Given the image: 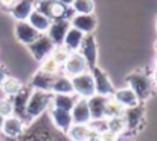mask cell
<instances>
[{
    "label": "cell",
    "instance_id": "6da1fadb",
    "mask_svg": "<svg viewBox=\"0 0 157 141\" xmlns=\"http://www.w3.org/2000/svg\"><path fill=\"white\" fill-rule=\"evenodd\" d=\"M17 140L18 141H70L66 137V134H63L58 129H55L53 125L49 126L48 123H44V120H41L38 123H34V126H31L28 131L25 129V132Z\"/></svg>",
    "mask_w": 157,
    "mask_h": 141
},
{
    "label": "cell",
    "instance_id": "7a4b0ae2",
    "mask_svg": "<svg viewBox=\"0 0 157 141\" xmlns=\"http://www.w3.org/2000/svg\"><path fill=\"white\" fill-rule=\"evenodd\" d=\"M51 102H52V93L32 90L26 105V125H31L32 121L40 118L51 108Z\"/></svg>",
    "mask_w": 157,
    "mask_h": 141
},
{
    "label": "cell",
    "instance_id": "3957f363",
    "mask_svg": "<svg viewBox=\"0 0 157 141\" xmlns=\"http://www.w3.org/2000/svg\"><path fill=\"white\" fill-rule=\"evenodd\" d=\"M127 84L128 87L134 91V94L137 96V99L140 102H145L147 99H150V96L153 94L156 85H154V81H153V76L137 70V71H133L131 74L127 76Z\"/></svg>",
    "mask_w": 157,
    "mask_h": 141
},
{
    "label": "cell",
    "instance_id": "277c9868",
    "mask_svg": "<svg viewBox=\"0 0 157 141\" xmlns=\"http://www.w3.org/2000/svg\"><path fill=\"white\" fill-rule=\"evenodd\" d=\"M144 115H145V106H144L142 102L137 103L136 106L125 108L124 109V114H122V118L125 121V132L136 134L142 128Z\"/></svg>",
    "mask_w": 157,
    "mask_h": 141
},
{
    "label": "cell",
    "instance_id": "5b68a950",
    "mask_svg": "<svg viewBox=\"0 0 157 141\" xmlns=\"http://www.w3.org/2000/svg\"><path fill=\"white\" fill-rule=\"evenodd\" d=\"M70 81H72V87H73V94H76L78 97L89 99L93 94H96L95 81H93V76L89 70L81 73V74H76V76L70 78Z\"/></svg>",
    "mask_w": 157,
    "mask_h": 141
},
{
    "label": "cell",
    "instance_id": "8992f818",
    "mask_svg": "<svg viewBox=\"0 0 157 141\" xmlns=\"http://www.w3.org/2000/svg\"><path fill=\"white\" fill-rule=\"evenodd\" d=\"M63 68V74L67 78H73L76 74H81L84 71L89 70V65L84 59V56L79 52H70L67 59L64 61V64L61 65Z\"/></svg>",
    "mask_w": 157,
    "mask_h": 141
},
{
    "label": "cell",
    "instance_id": "52a82bcc",
    "mask_svg": "<svg viewBox=\"0 0 157 141\" xmlns=\"http://www.w3.org/2000/svg\"><path fill=\"white\" fill-rule=\"evenodd\" d=\"M35 9L40 11L41 14H44L46 17H49L51 20H59V18H69L67 17V9L64 5H61L56 0H41L37 2Z\"/></svg>",
    "mask_w": 157,
    "mask_h": 141
},
{
    "label": "cell",
    "instance_id": "ba28073f",
    "mask_svg": "<svg viewBox=\"0 0 157 141\" xmlns=\"http://www.w3.org/2000/svg\"><path fill=\"white\" fill-rule=\"evenodd\" d=\"M89 71L92 73L93 76V81H95V91L99 96H105V97H111L114 93V87L110 81V78L107 76V73L102 71L98 65L89 68Z\"/></svg>",
    "mask_w": 157,
    "mask_h": 141
},
{
    "label": "cell",
    "instance_id": "9c48e42d",
    "mask_svg": "<svg viewBox=\"0 0 157 141\" xmlns=\"http://www.w3.org/2000/svg\"><path fill=\"white\" fill-rule=\"evenodd\" d=\"M29 52H31V55L34 56V59L35 61H43L46 56H49L51 55V52L53 50V43L51 41V38L46 35V34H40L38 35V38L34 41V43H31L29 44Z\"/></svg>",
    "mask_w": 157,
    "mask_h": 141
},
{
    "label": "cell",
    "instance_id": "30bf717a",
    "mask_svg": "<svg viewBox=\"0 0 157 141\" xmlns=\"http://www.w3.org/2000/svg\"><path fill=\"white\" fill-rule=\"evenodd\" d=\"M31 91L32 88L28 85L18 91L15 96L11 97V102H12V115L21 118L26 125V105H28V100H29V96H31Z\"/></svg>",
    "mask_w": 157,
    "mask_h": 141
},
{
    "label": "cell",
    "instance_id": "8fae6325",
    "mask_svg": "<svg viewBox=\"0 0 157 141\" xmlns=\"http://www.w3.org/2000/svg\"><path fill=\"white\" fill-rule=\"evenodd\" d=\"M69 20H70V26L82 32L84 35L93 34V31L98 26V20L93 14H73Z\"/></svg>",
    "mask_w": 157,
    "mask_h": 141
},
{
    "label": "cell",
    "instance_id": "7c38bea8",
    "mask_svg": "<svg viewBox=\"0 0 157 141\" xmlns=\"http://www.w3.org/2000/svg\"><path fill=\"white\" fill-rule=\"evenodd\" d=\"M70 29V20L69 18H59V20H52L46 35L51 38L53 46H63L64 37L67 31Z\"/></svg>",
    "mask_w": 157,
    "mask_h": 141
},
{
    "label": "cell",
    "instance_id": "4fadbf2b",
    "mask_svg": "<svg viewBox=\"0 0 157 141\" xmlns=\"http://www.w3.org/2000/svg\"><path fill=\"white\" fill-rule=\"evenodd\" d=\"M26 129V125L21 118L15 117V115H8L3 120V126H2V134L9 138V140H17Z\"/></svg>",
    "mask_w": 157,
    "mask_h": 141
},
{
    "label": "cell",
    "instance_id": "5bb4252c",
    "mask_svg": "<svg viewBox=\"0 0 157 141\" xmlns=\"http://www.w3.org/2000/svg\"><path fill=\"white\" fill-rule=\"evenodd\" d=\"M14 35H15V40L20 44L29 46L31 43H34L38 38L40 34L28 21H17L15 23V27H14Z\"/></svg>",
    "mask_w": 157,
    "mask_h": 141
},
{
    "label": "cell",
    "instance_id": "9a60e30c",
    "mask_svg": "<svg viewBox=\"0 0 157 141\" xmlns=\"http://www.w3.org/2000/svg\"><path fill=\"white\" fill-rule=\"evenodd\" d=\"M78 52L84 56L89 68H92V67L96 65V61H98V47H96V40H95V37L92 34H89V35L84 37L82 44H81Z\"/></svg>",
    "mask_w": 157,
    "mask_h": 141
},
{
    "label": "cell",
    "instance_id": "2e32d148",
    "mask_svg": "<svg viewBox=\"0 0 157 141\" xmlns=\"http://www.w3.org/2000/svg\"><path fill=\"white\" fill-rule=\"evenodd\" d=\"M35 5L37 0H15V3L9 8V12L15 21H26L35 9Z\"/></svg>",
    "mask_w": 157,
    "mask_h": 141
},
{
    "label": "cell",
    "instance_id": "e0dca14e",
    "mask_svg": "<svg viewBox=\"0 0 157 141\" xmlns=\"http://www.w3.org/2000/svg\"><path fill=\"white\" fill-rule=\"evenodd\" d=\"M49 115H51V121H52V125L55 126V129H58L63 134H66L69 131V128L73 125L72 115H70L69 111H63V109H58V108L51 106Z\"/></svg>",
    "mask_w": 157,
    "mask_h": 141
},
{
    "label": "cell",
    "instance_id": "ac0fdd59",
    "mask_svg": "<svg viewBox=\"0 0 157 141\" xmlns=\"http://www.w3.org/2000/svg\"><path fill=\"white\" fill-rule=\"evenodd\" d=\"M70 115H72V121L75 125H87L92 120L90 109H89V105H87V99L78 97L76 103L73 105V108L70 111Z\"/></svg>",
    "mask_w": 157,
    "mask_h": 141
},
{
    "label": "cell",
    "instance_id": "d6986e66",
    "mask_svg": "<svg viewBox=\"0 0 157 141\" xmlns=\"http://www.w3.org/2000/svg\"><path fill=\"white\" fill-rule=\"evenodd\" d=\"M66 135L70 141H93L95 138H98V134L93 132L89 128V125H75V123L69 128Z\"/></svg>",
    "mask_w": 157,
    "mask_h": 141
},
{
    "label": "cell",
    "instance_id": "ffe728a7",
    "mask_svg": "<svg viewBox=\"0 0 157 141\" xmlns=\"http://www.w3.org/2000/svg\"><path fill=\"white\" fill-rule=\"evenodd\" d=\"M108 97L99 96V94H93L92 97L87 99V105L90 109V117L92 120H98V118H105V105H107Z\"/></svg>",
    "mask_w": 157,
    "mask_h": 141
},
{
    "label": "cell",
    "instance_id": "44dd1931",
    "mask_svg": "<svg viewBox=\"0 0 157 141\" xmlns=\"http://www.w3.org/2000/svg\"><path fill=\"white\" fill-rule=\"evenodd\" d=\"M119 105H122L124 108H131L136 106L137 103H140V100L137 99V96L134 94V91L127 87V88H121V90H114V93L111 96Z\"/></svg>",
    "mask_w": 157,
    "mask_h": 141
},
{
    "label": "cell",
    "instance_id": "7402d4cb",
    "mask_svg": "<svg viewBox=\"0 0 157 141\" xmlns=\"http://www.w3.org/2000/svg\"><path fill=\"white\" fill-rule=\"evenodd\" d=\"M26 21H28L38 34H46L48 29H49V26H51V23H52V20H51L49 17H46L44 14H41V12L37 11V9L32 11V14L28 17Z\"/></svg>",
    "mask_w": 157,
    "mask_h": 141
},
{
    "label": "cell",
    "instance_id": "603a6c76",
    "mask_svg": "<svg viewBox=\"0 0 157 141\" xmlns=\"http://www.w3.org/2000/svg\"><path fill=\"white\" fill-rule=\"evenodd\" d=\"M84 37H86V35H84L82 32H79L78 29H75V27L70 26V29L67 31V34H66V37H64L63 47L67 49L69 52H78L81 44H82Z\"/></svg>",
    "mask_w": 157,
    "mask_h": 141
},
{
    "label": "cell",
    "instance_id": "cb8c5ba5",
    "mask_svg": "<svg viewBox=\"0 0 157 141\" xmlns=\"http://www.w3.org/2000/svg\"><path fill=\"white\" fill-rule=\"evenodd\" d=\"M51 93L52 94H73V87L70 78L64 74H55L51 85Z\"/></svg>",
    "mask_w": 157,
    "mask_h": 141
},
{
    "label": "cell",
    "instance_id": "d4e9b609",
    "mask_svg": "<svg viewBox=\"0 0 157 141\" xmlns=\"http://www.w3.org/2000/svg\"><path fill=\"white\" fill-rule=\"evenodd\" d=\"M78 96L76 94H52V102L51 106L63 109V111H72L73 105L76 103Z\"/></svg>",
    "mask_w": 157,
    "mask_h": 141
},
{
    "label": "cell",
    "instance_id": "484cf974",
    "mask_svg": "<svg viewBox=\"0 0 157 141\" xmlns=\"http://www.w3.org/2000/svg\"><path fill=\"white\" fill-rule=\"evenodd\" d=\"M52 81H53V76L46 74V73H43V71L38 70V71L32 76L29 87H31L32 90H41V91H49V93H51Z\"/></svg>",
    "mask_w": 157,
    "mask_h": 141
},
{
    "label": "cell",
    "instance_id": "4316f807",
    "mask_svg": "<svg viewBox=\"0 0 157 141\" xmlns=\"http://www.w3.org/2000/svg\"><path fill=\"white\" fill-rule=\"evenodd\" d=\"M21 88H23V84L20 82V79H17L14 76H6L5 81H3V84H2V87H0L3 96H6V97L15 96Z\"/></svg>",
    "mask_w": 157,
    "mask_h": 141
},
{
    "label": "cell",
    "instance_id": "83f0119b",
    "mask_svg": "<svg viewBox=\"0 0 157 141\" xmlns=\"http://www.w3.org/2000/svg\"><path fill=\"white\" fill-rule=\"evenodd\" d=\"M38 70H40V71H43V73H46V74L55 76V74H58V73H59L61 65H59L52 56L49 55V56H46L43 61H40V68H38Z\"/></svg>",
    "mask_w": 157,
    "mask_h": 141
},
{
    "label": "cell",
    "instance_id": "f1b7e54d",
    "mask_svg": "<svg viewBox=\"0 0 157 141\" xmlns=\"http://www.w3.org/2000/svg\"><path fill=\"white\" fill-rule=\"evenodd\" d=\"M70 8L73 14H93L95 2L93 0H73Z\"/></svg>",
    "mask_w": 157,
    "mask_h": 141
},
{
    "label": "cell",
    "instance_id": "f546056e",
    "mask_svg": "<svg viewBox=\"0 0 157 141\" xmlns=\"http://www.w3.org/2000/svg\"><path fill=\"white\" fill-rule=\"evenodd\" d=\"M124 106L119 105L113 97H108L107 105H105V118H111V117H122L124 114Z\"/></svg>",
    "mask_w": 157,
    "mask_h": 141
},
{
    "label": "cell",
    "instance_id": "4dcf8cb0",
    "mask_svg": "<svg viewBox=\"0 0 157 141\" xmlns=\"http://www.w3.org/2000/svg\"><path fill=\"white\" fill-rule=\"evenodd\" d=\"M107 129L117 134V135H122L125 132V121L122 117H111V118H107Z\"/></svg>",
    "mask_w": 157,
    "mask_h": 141
},
{
    "label": "cell",
    "instance_id": "1f68e13d",
    "mask_svg": "<svg viewBox=\"0 0 157 141\" xmlns=\"http://www.w3.org/2000/svg\"><path fill=\"white\" fill-rule=\"evenodd\" d=\"M69 53H70V52H69L67 49H64L63 46H55L53 47V50L51 52V56H52L59 65H63V64H64V61L67 59Z\"/></svg>",
    "mask_w": 157,
    "mask_h": 141
},
{
    "label": "cell",
    "instance_id": "d6a6232c",
    "mask_svg": "<svg viewBox=\"0 0 157 141\" xmlns=\"http://www.w3.org/2000/svg\"><path fill=\"white\" fill-rule=\"evenodd\" d=\"M89 128L93 131V132H96L98 135L101 134V132H104L107 131V118H98V120H90L89 123Z\"/></svg>",
    "mask_w": 157,
    "mask_h": 141
},
{
    "label": "cell",
    "instance_id": "836d02e7",
    "mask_svg": "<svg viewBox=\"0 0 157 141\" xmlns=\"http://www.w3.org/2000/svg\"><path fill=\"white\" fill-rule=\"evenodd\" d=\"M0 114H2L3 117L12 115V102H11V97L3 96V97L0 99Z\"/></svg>",
    "mask_w": 157,
    "mask_h": 141
},
{
    "label": "cell",
    "instance_id": "e575fe53",
    "mask_svg": "<svg viewBox=\"0 0 157 141\" xmlns=\"http://www.w3.org/2000/svg\"><path fill=\"white\" fill-rule=\"evenodd\" d=\"M99 140L101 141H117L119 140V135L107 129V131H104V132L99 134Z\"/></svg>",
    "mask_w": 157,
    "mask_h": 141
},
{
    "label": "cell",
    "instance_id": "d590c367",
    "mask_svg": "<svg viewBox=\"0 0 157 141\" xmlns=\"http://www.w3.org/2000/svg\"><path fill=\"white\" fill-rule=\"evenodd\" d=\"M6 76H8V71H6V68L0 64V87H2V84H3V81H5Z\"/></svg>",
    "mask_w": 157,
    "mask_h": 141
},
{
    "label": "cell",
    "instance_id": "8d00e7d4",
    "mask_svg": "<svg viewBox=\"0 0 157 141\" xmlns=\"http://www.w3.org/2000/svg\"><path fill=\"white\" fill-rule=\"evenodd\" d=\"M14 3H15V0H0V6H3L6 9H9Z\"/></svg>",
    "mask_w": 157,
    "mask_h": 141
},
{
    "label": "cell",
    "instance_id": "74e56055",
    "mask_svg": "<svg viewBox=\"0 0 157 141\" xmlns=\"http://www.w3.org/2000/svg\"><path fill=\"white\" fill-rule=\"evenodd\" d=\"M56 2H59L61 5H64L66 8H70L72 6V3H73V0H56Z\"/></svg>",
    "mask_w": 157,
    "mask_h": 141
},
{
    "label": "cell",
    "instance_id": "f35d334b",
    "mask_svg": "<svg viewBox=\"0 0 157 141\" xmlns=\"http://www.w3.org/2000/svg\"><path fill=\"white\" fill-rule=\"evenodd\" d=\"M153 81H154V85L157 87V70L154 71V74H153Z\"/></svg>",
    "mask_w": 157,
    "mask_h": 141
},
{
    "label": "cell",
    "instance_id": "ab89813d",
    "mask_svg": "<svg viewBox=\"0 0 157 141\" xmlns=\"http://www.w3.org/2000/svg\"><path fill=\"white\" fill-rule=\"evenodd\" d=\"M3 120H5V117L0 114V131H2V126H3Z\"/></svg>",
    "mask_w": 157,
    "mask_h": 141
},
{
    "label": "cell",
    "instance_id": "60d3db41",
    "mask_svg": "<svg viewBox=\"0 0 157 141\" xmlns=\"http://www.w3.org/2000/svg\"><path fill=\"white\" fill-rule=\"evenodd\" d=\"M154 68L157 70V56H156V59H154Z\"/></svg>",
    "mask_w": 157,
    "mask_h": 141
},
{
    "label": "cell",
    "instance_id": "b9f144b4",
    "mask_svg": "<svg viewBox=\"0 0 157 141\" xmlns=\"http://www.w3.org/2000/svg\"><path fill=\"white\" fill-rule=\"evenodd\" d=\"M154 49H156V52H157V41H156V44H154Z\"/></svg>",
    "mask_w": 157,
    "mask_h": 141
},
{
    "label": "cell",
    "instance_id": "7bdbcfd3",
    "mask_svg": "<svg viewBox=\"0 0 157 141\" xmlns=\"http://www.w3.org/2000/svg\"><path fill=\"white\" fill-rule=\"evenodd\" d=\"M156 29H157V20H156Z\"/></svg>",
    "mask_w": 157,
    "mask_h": 141
},
{
    "label": "cell",
    "instance_id": "ee69618b",
    "mask_svg": "<svg viewBox=\"0 0 157 141\" xmlns=\"http://www.w3.org/2000/svg\"><path fill=\"white\" fill-rule=\"evenodd\" d=\"M37 2H41V0H37Z\"/></svg>",
    "mask_w": 157,
    "mask_h": 141
}]
</instances>
